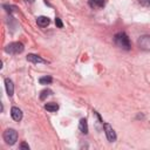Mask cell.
<instances>
[{"instance_id": "obj_1", "label": "cell", "mask_w": 150, "mask_h": 150, "mask_svg": "<svg viewBox=\"0 0 150 150\" xmlns=\"http://www.w3.org/2000/svg\"><path fill=\"white\" fill-rule=\"evenodd\" d=\"M114 41H115V45L124 50H129L130 47H131V43H130V40L128 38V35L124 33V32H121V33H117L114 38Z\"/></svg>"}, {"instance_id": "obj_2", "label": "cell", "mask_w": 150, "mask_h": 150, "mask_svg": "<svg viewBox=\"0 0 150 150\" xmlns=\"http://www.w3.org/2000/svg\"><path fill=\"white\" fill-rule=\"evenodd\" d=\"M23 49L25 47L21 42H12L5 47V52L8 54H19V53H22Z\"/></svg>"}, {"instance_id": "obj_3", "label": "cell", "mask_w": 150, "mask_h": 150, "mask_svg": "<svg viewBox=\"0 0 150 150\" xmlns=\"http://www.w3.org/2000/svg\"><path fill=\"white\" fill-rule=\"evenodd\" d=\"M18 139V132L14 130V129H7L5 130L4 132V141L9 144V145H13Z\"/></svg>"}, {"instance_id": "obj_4", "label": "cell", "mask_w": 150, "mask_h": 150, "mask_svg": "<svg viewBox=\"0 0 150 150\" xmlns=\"http://www.w3.org/2000/svg\"><path fill=\"white\" fill-rule=\"evenodd\" d=\"M137 45H138V47L142 50L150 52V35H142V36H139V39L137 41Z\"/></svg>"}, {"instance_id": "obj_5", "label": "cell", "mask_w": 150, "mask_h": 150, "mask_svg": "<svg viewBox=\"0 0 150 150\" xmlns=\"http://www.w3.org/2000/svg\"><path fill=\"white\" fill-rule=\"evenodd\" d=\"M103 128H104V131H105V135H107V138L109 142H115L116 141V134L114 131V129L111 128L110 124L108 123H104L103 124Z\"/></svg>"}, {"instance_id": "obj_6", "label": "cell", "mask_w": 150, "mask_h": 150, "mask_svg": "<svg viewBox=\"0 0 150 150\" xmlns=\"http://www.w3.org/2000/svg\"><path fill=\"white\" fill-rule=\"evenodd\" d=\"M11 116H12V118L14 120V121H21V118H22V111L18 108V107H13L12 109H11Z\"/></svg>"}, {"instance_id": "obj_7", "label": "cell", "mask_w": 150, "mask_h": 150, "mask_svg": "<svg viewBox=\"0 0 150 150\" xmlns=\"http://www.w3.org/2000/svg\"><path fill=\"white\" fill-rule=\"evenodd\" d=\"M27 60L32 63H47L46 60H43L41 56L35 55V54H28L27 55Z\"/></svg>"}, {"instance_id": "obj_8", "label": "cell", "mask_w": 150, "mask_h": 150, "mask_svg": "<svg viewBox=\"0 0 150 150\" xmlns=\"http://www.w3.org/2000/svg\"><path fill=\"white\" fill-rule=\"evenodd\" d=\"M5 87H6L7 95H8L9 97L13 96V94H14V84H13L12 80H9V79H5Z\"/></svg>"}, {"instance_id": "obj_9", "label": "cell", "mask_w": 150, "mask_h": 150, "mask_svg": "<svg viewBox=\"0 0 150 150\" xmlns=\"http://www.w3.org/2000/svg\"><path fill=\"white\" fill-rule=\"evenodd\" d=\"M49 22H50V20H49V18H47V16L41 15V16H38V18H36V23H38L40 27H47V26L49 25Z\"/></svg>"}, {"instance_id": "obj_10", "label": "cell", "mask_w": 150, "mask_h": 150, "mask_svg": "<svg viewBox=\"0 0 150 150\" xmlns=\"http://www.w3.org/2000/svg\"><path fill=\"white\" fill-rule=\"evenodd\" d=\"M79 129H80V131L83 132V134H87V132H88V123H87V120H86V118H81V120H80Z\"/></svg>"}, {"instance_id": "obj_11", "label": "cell", "mask_w": 150, "mask_h": 150, "mask_svg": "<svg viewBox=\"0 0 150 150\" xmlns=\"http://www.w3.org/2000/svg\"><path fill=\"white\" fill-rule=\"evenodd\" d=\"M45 109L50 111V112H55L59 110V104L57 103H54V102H50V103H47L45 104Z\"/></svg>"}, {"instance_id": "obj_12", "label": "cell", "mask_w": 150, "mask_h": 150, "mask_svg": "<svg viewBox=\"0 0 150 150\" xmlns=\"http://www.w3.org/2000/svg\"><path fill=\"white\" fill-rule=\"evenodd\" d=\"M89 5L91 7H102L104 5V0H89Z\"/></svg>"}, {"instance_id": "obj_13", "label": "cell", "mask_w": 150, "mask_h": 150, "mask_svg": "<svg viewBox=\"0 0 150 150\" xmlns=\"http://www.w3.org/2000/svg\"><path fill=\"white\" fill-rule=\"evenodd\" d=\"M52 81H53L52 76H42V77H40V80H39V82H40L41 84H49V83H52Z\"/></svg>"}, {"instance_id": "obj_14", "label": "cell", "mask_w": 150, "mask_h": 150, "mask_svg": "<svg viewBox=\"0 0 150 150\" xmlns=\"http://www.w3.org/2000/svg\"><path fill=\"white\" fill-rule=\"evenodd\" d=\"M49 95H52V90L50 89H43L41 93H40V100H45L46 97H48Z\"/></svg>"}, {"instance_id": "obj_15", "label": "cell", "mask_w": 150, "mask_h": 150, "mask_svg": "<svg viewBox=\"0 0 150 150\" xmlns=\"http://www.w3.org/2000/svg\"><path fill=\"white\" fill-rule=\"evenodd\" d=\"M55 23H56V26H57L59 28H62V27H63V23H62V21L60 20V18H56V19H55Z\"/></svg>"}, {"instance_id": "obj_16", "label": "cell", "mask_w": 150, "mask_h": 150, "mask_svg": "<svg viewBox=\"0 0 150 150\" xmlns=\"http://www.w3.org/2000/svg\"><path fill=\"white\" fill-rule=\"evenodd\" d=\"M139 4L142 6H150V0H139Z\"/></svg>"}, {"instance_id": "obj_17", "label": "cell", "mask_w": 150, "mask_h": 150, "mask_svg": "<svg viewBox=\"0 0 150 150\" xmlns=\"http://www.w3.org/2000/svg\"><path fill=\"white\" fill-rule=\"evenodd\" d=\"M20 149H27V150H28V149H29V145L26 144V143H21V144H20Z\"/></svg>"}, {"instance_id": "obj_18", "label": "cell", "mask_w": 150, "mask_h": 150, "mask_svg": "<svg viewBox=\"0 0 150 150\" xmlns=\"http://www.w3.org/2000/svg\"><path fill=\"white\" fill-rule=\"evenodd\" d=\"M4 7H5V8H7V9H6L7 12H9V13H12V9H11V8H13L12 6H7V5H5Z\"/></svg>"}, {"instance_id": "obj_19", "label": "cell", "mask_w": 150, "mask_h": 150, "mask_svg": "<svg viewBox=\"0 0 150 150\" xmlns=\"http://www.w3.org/2000/svg\"><path fill=\"white\" fill-rule=\"evenodd\" d=\"M28 4H32V2H34V0H26Z\"/></svg>"}]
</instances>
